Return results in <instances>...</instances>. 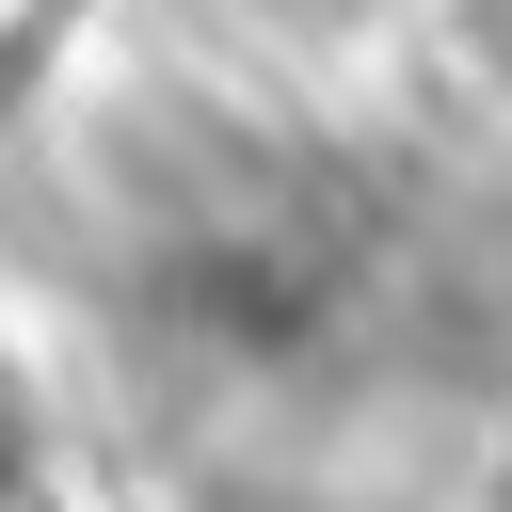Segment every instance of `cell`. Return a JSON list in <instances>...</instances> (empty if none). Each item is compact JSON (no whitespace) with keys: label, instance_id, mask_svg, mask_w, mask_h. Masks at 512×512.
Returning <instances> with one entry per match:
<instances>
[{"label":"cell","instance_id":"6da1fadb","mask_svg":"<svg viewBox=\"0 0 512 512\" xmlns=\"http://www.w3.org/2000/svg\"><path fill=\"white\" fill-rule=\"evenodd\" d=\"M0 512H48V432H32V384L0 368Z\"/></svg>","mask_w":512,"mask_h":512},{"label":"cell","instance_id":"7a4b0ae2","mask_svg":"<svg viewBox=\"0 0 512 512\" xmlns=\"http://www.w3.org/2000/svg\"><path fill=\"white\" fill-rule=\"evenodd\" d=\"M448 64L480 96H512V0H448Z\"/></svg>","mask_w":512,"mask_h":512}]
</instances>
